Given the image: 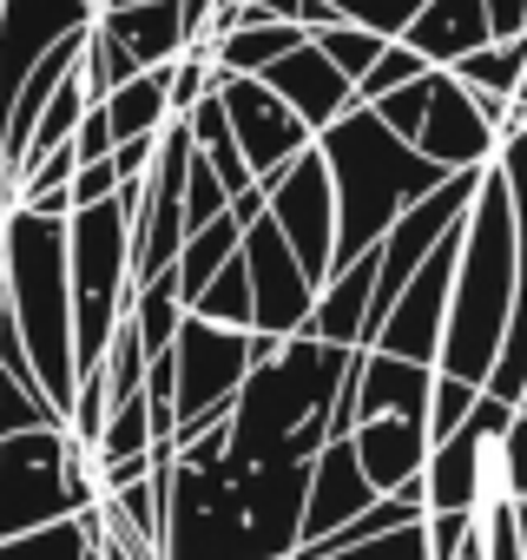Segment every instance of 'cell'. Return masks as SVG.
Returning a JSON list of instances; mask_svg holds the SVG:
<instances>
[{"label": "cell", "mask_w": 527, "mask_h": 560, "mask_svg": "<svg viewBox=\"0 0 527 560\" xmlns=\"http://www.w3.org/2000/svg\"><path fill=\"white\" fill-rule=\"evenodd\" d=\"M311 462H178L165 481L159 560H291L304 540Z\"/></svg>", "instance_id": "obj_1"}, {"label": "cell", "mask_w": 527, "mask_h": 560, "mask_svg": "<svg viewBox=\"0 0 527 560\" xmlns=\"http://www.w3.org/2000/svg\"><path fill=\"white\" fill-rule=\"evenodd\" d=\"M317 159L330 172V198H337V250H330V270L370 257L383 244V231L415 205L429 198L448 172L429 165L409 139H396L370 106H350L343 119H330L317 139Z\"/></svg>", "instance_id": "obj_2"}, {"label": "cell", "mask_w": 527, "mask_h": 560, "mask_svg": "<svg viewBox=\"0 0 527 560\" xmlns=\"http://www.w3.org/2000/svg\"><path fill=\"white\" fill-rule=\"evenodd\" d=\"M350 350L317 337H284L264 363H250L237 402H231V448L237 462H317L330 442L337 389H343Z\"/></svg>", "instance_id": "obj_3"}, {"label": "cell", "mask_w": 527, "mask_h": 560, "mask_svg": "<svg viewBox=\"0 0 527 560\" xmlns=\"http://www.w3.org/2000/svg\"><path fill=\"white\" fill-rule=\"evenodd\" d=\"M514 317V218H507V185L488 165L475 185V205L461 218V257H455V284H448V324L435 350V376L455 383H488L501 337Z\"/></svg>", "instance_id": "obj_4"}, {"label": "cell", "mask_w": 527, "mask_h": 560, "mask_svg": "<svg viewBox=\"0 0 527 560\" xmlns=\"http://www.w3.org/2000/svg\"><path fill=\"white\" fill-rule=\"evenodd\" d=\"M0 311L14 317L27 363L47 402L67 416L73 402V291H67V218H40L14 205L0 218Z\"/></svg>", "instance_id": "obj_5"}, {"label": "cell", "mask_w": 527, "mask_h": 560, "mask_svg": "<svg viewBox=\"0 0 527 560\" xmlns=\"http://www.w3.org/2000/svg\"><path fill=\"white\" fill-rule=\"evenodd\" d=\"M67 291H73V370H99L132 304V218L119 191L106 205L67 211Z\"/></svg>", "instance_id": "obj_6"}, {"label": "cell", "mask_w": 527, "mask_h": 560, "mask_svg": "<svg viewBox=\"0 0 527 560\" xmlns=\"http://www.w3.org/2000/svg\"><path fill=\"white\" fill-rule=\"evenodd\" d=\"M99 462L67 429H34L0 442V540L40 534L54 521H73L99 508Z\"/></svg>", "instance_id": "obj_7"}, {"label": "cell", "mask_w": 527, "mask_h": 560, "mask_svg": "<svg viewBox=\"0 0 527 560\" xmlns=\"http://www.w3.org/2000/svg\"><path fill=\"white\" fill-rule=\"evenodd\" d=\"M278 350V337H257V330H224L185 311L178 337H172V442L231 416L250 363H264Z\"/></svg>", "instance_id": "obj_8"}, {"label": "cell", "mask_w": 527, "mask_h": 560, "mask_svg": "<svg viewBox=\"0 0 527 560\" xmlns=\"http://www.w3.org/2000/svg\"><path fill=\"white\" fill-rule=\"evenodd\" d=\"M514 422V402L488 396L461 416V429H448L442 442H429V462H422V501L429 514L435 508H461V514H481L494 508V455H501V435Z\"/></svg>", "instance_id": "obj_9"}, {"label": "cell", "mask_w": 527, "mask_h": 560, "mask_svg": "<svg viewBox=\"0 0 527 560\" xmlns=\"http://www.w3.org/2000/svg\"><path fill=\"white\" fill-rule=\"evenodd\" d=\"M257 191H264V218L284 231V244L297 250L304 277L324 284V277H330V250H337V198H330V172H324L317 145L297 152L291 165H278L271 178H257Z\"/></svg>", "instance_id": "obj_10"}, {"label": "cell", "mask_w": 527, "mask_h": 560, "mask_svg": "<svg viewBox=\"0 0 527 560\" xmlns=\"http://www.w3.org/2000/svg\"><path fill=\"white\" fill-rule=\"evenodd\" d=\"M237 264L250 277V330L257 337H297L311 324V304H317V284L304 277L297 250L284 244V231L271 218H250L244 237H237Z\"/></svg>", "instance_id": "obj_11"}, {"label": "cell", "mask_w": 527, "mask_h": 560, "mask_svg": "<svg viewBox=\"0 0 527 560\" xmlns=\"http://www.w3.org/2000/svg\"><path fill=\"white\" fill-rule=\"evenodd\" d=\"M468 218V211H461ZM455 257H461V224L415 264V277L396 291V304L383 311L370 350L383 357H402V363H429L435 370V350H442V324H448V284H455Z\"/></svg>", "instance_id": "obj_12"}, {"label": "cell", "mask_w": 527, "mask_h": 560, "mask_svg": "<svg viewBox=\"0 0 527 560\" xmlns=\"http://www.w3.org/2000/svg\"><path fill=\"white\" fill-rule=\"evenodd\" d=\"M494 172L507 185V218H514V317H507L501 357H494L481 389L520 409V396H527V132H501Z\"/></svg>", "instance_id": "obj_13"}, {"label": "cell", "mask_w": 527, "mask_h": 560, "mask_svg": "<svg viewBox=\"0 0 527 560\" xmlns=\"http://www.w3.org/2000/svg\"><path fill=\"white\" fill-rule=\"evenodd\" d=\"M211 93H218V106L231 119V139H237L250 178H271L278 165H291L297 152H311V126L271 86H264V80H218Z\"/></svg>", "instance_id": "obj_14"}, {"label": "cell", "mask_w": 527, "mask_h": 560, "mask_svg": "<svg viewBox=\"0 0 527 560\" xmlns=\"http://www.w3.org/2000/svg\"><path fill=\"white\" fill-rule=\"evenodd\" d=\"M93 0H0V113L14 106L21 80L73 34L93 27Z\"/></svg>", "instance_id": "obj_15"}, {"label": "cell", "mask_w": 527, "mask_h": 560, "mask_svg": "<svg viewBox=\"0 0 527 560\" xmlns=\"http://www.w3.org/2000/svg\"><path fill=\"white\" fill-rule=\"evenodd\" d=\"M409 145L429 165H442V172H481V165H494L501 132L481 119V106L468 100V86H455V73H429V113H422V126H415Z\"/></svg>", "instance_id": "obj_16"}, {"label": "cell", "mask_w": 527, "mask_h": 560, "mask_svg": "<svg viewBox=\"0 0 527 560\" xmlns=\"http://www.w3.org/2000/svg\"><path fill=\"white\" fill-rule=\"evenodd\" d=\"M257 80L271 86V93H278V100H284L304 126H311V139H317L330 119H343V113L356 106V86H350V80H343V73H337L317 47H311V40H304V47H291L284 60H271Z\"/></svg>", "instance_id": "obj_17"}, {"label": "cell", "mask_w": 527, "mask_h": 560, "mask_svg": "<svg viewBox=\"0 0 527 560\" xmlns=\"http://www.w3.org/2000/svg\"><path fill=\"white\" fill-rule=\"evenodd\" d=\"M376 501V488L363 481L356 455H350V435H330L311 462V488H304V540L297 547H317L324 534H337L343 521H356L363 508Z\"/></svg>", "instance_id": "obj_18"}, {"label": "cell", "mask_w": 527, "mask_h": 560, "mask_svg": "<svg viewBox=\"0 0 527 560\" xmlns=\"http://www.w3.org/2000/svg\"><path fill=\"white\" fill-rule=\"evenodd\" d=\"M350 455L363 468V481L376 494H396L409 481H422V462H429V422L415 416H370L350 429Z\"/></svg>", "instance_id": "obj_19"}, {"label": "cell", "mask_w": 527, "mask_h": 560, "mask_svg": "<svg viewBox=\"0 0 527 560\" xmlns=\"http://www.w3.org/2000/svg\"><path fill=\"white\" fill-rule=\"evenodd\" d=\"M370 298H376V250L330 270L317 284V304H311V324L304 337L317 343H337V350H370Z\"/></svg>", "instance_id": "obj_20"}, {"label": "cell", "mask_w": 527, "mask_h": 560, "mask_svg": "<svg viewBox=\"0 0 527 560\" xmlns=\"http://www.w3.org/2000/svg\"><path fill=\"white\" fill-rule=\"evenodd\" d=\"M396 40H402V47H415V54H422V67L448 73L461 54L488 47L494 34H488L481 0H422V8H415V21H409Z\"/></svg>", "instance_id": "obj_21"}, {"label": "cell", "mask_w": 527, "mask_h": 560, "mask_svg": "<svg viewBox=\"0 0 527 560\" xmlns=\"http://www.w3.org/2000/svg\"><path fill=\"white\" fill-rule=\"evenodd\" d=\"M99 34H113L126 54H132V67L145 73V67H172L185 47H191V34H185V8L178 0H139V8H99V21H93Z\"/></svg>", "instance_id": "obj_22"}, {"label": "cell", "mask_w": 527, "mask_h": 560, "mask_svg": "<svg viewBox=\"0 0 527 560\" xmlns=\"http://www.w3.org/2000/svg\"><path fill=\"white\" fill-rule=\"evenodd\" d=\"M172 67H145V73H132L126 86H113L106 100H99V113H106V126H113V145H126V139H159L165 126H172Z\"/></svg>", "instance_id": "obj_23"}, {"label": "cell", "mask_w": 527, "mask_h": 560, "mask_svg": "<svg viewBox=\"0 0 527 560\" xmlns=\"http://www.w3.org/2000/svg\"><path fill=\"white\" fill-rule=\"evenodd\" d=\"M311 34L291 27V21H264V27H224L204 54H211V73L218 80H257L271 60H284L291 47H304Z\"/></svg>", "instance_id": "obj_24"}, {"label": "cell", "mask_w": 527, "mask_h": 560, "mask_svg": "<svg viewBox=\"0 0 527 560\" xmlns=\"http://www.w3.org/2000/svg\"><path fill=\"white\" fill-rule=\"evenodd\" d=\"M237 237H244V224L224 211V218H211V224H198V231H185V244H178V257H172V284H178V298L191 304L211 277L237 257Z\"/></svg>", "instance_id": "obj_25"}, {"label": "cell", "mask_w": 527, "mask_h": 560, "mask_svg": "<svg viewBox=\"0 0 527 560\" xmlns=\"http://www.w3.org/2000/svg\"><path fill=\"white\" fill-rule=\"evenodd\" d=\"M448 73H455V86H468V93H501V100H514V93L527 86V34L488 40V47L461 54Z\"/></svg>", "instance_id": "obj_26"}, {"label": "cell", "mask_w": 527, "mask_h": 560, "mask_svg": "<svg viewBox=\"0 0 527 560\" xmlns=\"http://www.w3.org/2000/svg\"><path fill=\"white\" fill-rule=\"evenodd\" d=\"M126 317H132L139 343H145V363L172 350V337H178V324H185V298H178V284H172V270H159V277H145V284H132Z\"/></svg>", "instance_id": "obj_27"}, {"label": "cell", "mask_w": 527, "mask_h": 560, "mask_svg": "<svg viewBox=\"0 0 527 560\" xmlns=\"http://www.w3.org/2000/svg\"><path fill=\"white\" fill-rule=\"evenodd\" d=\"M185 311L204 317V324H224V330H250V277H244V264L231 257Z\"/></svg>", "instance_id": "obj_28"}, {"label": "cell", "mask_w": 527, "mask_h": 560, "mask_svg": "<svg viewBox=\"0 0 527 560\" xmlns=\"http://www.w3.org/2000/svg\"><path fill=\"white\" fill-rule=\"evenodd\" d=\"M145 448H152V416H145V396L113 402V409H106V429H99V442H93V462H99V468H113V462L145 455Z\"/></svg>", "instance_id": "obj_29"}, {"label": "cell", "mask_w": 527, "mask_h": 560, "mask_svg": "<svg viewBox=\"0 0 527 560\" xmlns=\"http://www.w3.org/2000/svg\"><path fill=\"white\" fill-rule=\"evenodd\" d=\"M311 47H317V54H324L350 86H356V80L376 67V54H383L389 40H383V34H370V27H356V21H337V27H317V34H311Z\"/></svg>", "instance_id": "obj_30"}, {"label": "cell", "mask_w": 527, "mask_h": 560, "mask_svg": "<svg viewBox=\"0 0 527 560\" xmlns=\"http://www.w3.org/2000/svg\"><path fill=\"white\" fill-rule=\"evenodd\" d=\"M0 560H93V547H86V527H80V514H73V521L40 527V534L0 540Z\"/></svg>", "instance_id": "obj_31"}, {"label": "cell", "mask_w": 527, "mask_h": 560, "mask_svg": "<svg viewBox=\"0 0 527 560\" xmlns=\"http://www.w3.org/2000/svg\"><path fill=\"white\" fill-rule=\"evenodd\" d=\"M34 429H67V416L40 389H21V383L0 376V442H8V435H34Z\"/></svg>", "instance_id": "obj_32"}, {"label": "cell", "mask_w": 527, "mask_h": 560, "mask_svg": "<svg viewBox=\"0 0 527 560\" xmlns=\"http://www.w3.org/2000/svg\"><path fill=\"white\" fill-rule=\"evenodd\" d=\"M422 73H429L422 54L402 47V40H389V47L376 54V67L356 80V106H370V100H383V93H396V86H409V80H422Z\"/></svg>", "instance_id": "obj_33"}, {"label": "cell", "mask_w": 527, "mask_h": 560, "mask_svg": "<svg viewBox=\"0 0 527 560\" xmlns=\"http://www.w3.org/2000/svg\"><path fill=\"white\" fill-rule=\"evenodd\" d=\"M291 560H429V547H422V521H409V527L376 534V540H363V547H337V553H311V547H297Z\"/></svg>", "instance_id": "obj_34"}, {"label": "cell", "mask_w": 527, "mask_h": 560, "mask_svg": "<svg viewBox=\"0 0 527 560\" xmlns=\"http://www.w3.org/2000/svg\"><path fill=\"white\" fill-rule=\"evenodd\" d=\"M494 501H527V409H514L507 435H501V455H494Z\"/></svg>", "instance_id": "obj_35"}, {"label": "cell", "mask_w": 527, "mask_h": 560, "mask_svg": "<svg viewBox=\"0 0 527 560\" xmlns=\"http://www.w3.org/2000/svg\"><path fill=\"white\" fill-rule=\"evenodd\" d=\"M211 86H218V73H211V54H204V47H185V54L172 60V86H165V93H172V119H185V113H191V106H198Z\"/></svg>", "instance_id": "obj_36"}, {"label": "cell", "mask_w": 527, "mask_h": 560, "mask_svg": "<svg viewBox=\"0 0 527 560\" xmlns=\"http://www.w3.org/2000/svg\"><path fill=\"white\" fill-rule=\"evenodd\" d=\"M429 73H435V67H429ZM429 73L409 80V86H396V93H383V100H370V113H376L396 139H415V126H422V113H429Z\"/></svg>", "instance_id": "obj_37"}, {"label": "cell", "mask_w": 527, "mask_h": 560, "mask_svg": "<svg viewBox=\"0 0 527 560\" xmlns=\"http://www.w3.org/2000/svg\"><path fill=\"white\" fill-rule=\"evenodd\" d=\"M224 185H218V172L191 152V165H185V231H198V224H211V218H224Z\"/></svg>", "instance_id": "obj_38"}, {"label": "cell", "mask_w": 527, "mask_h": 560, "mask_svg": "<svg viewBox=\"0 0 527 560\" xmlns=\"http://www.w3.org/2000/svg\"><path fill=\"white\" fill-rule=\"evenodd\" d=\"M481 402V389L475 383H455V376H435V389H429V442H442L448 429H461V416Z\"/></svg>", "instance_id": "obj_39"}, {"label": "cell", "mask_w": 527, "mask_h": 560, "mask_svg": "<svg viewBox=\"0 0 527 560\" xmlns=\"http://www.w3.org/2000/svg\"><path fill=\"white\" fill-rule=\"evenodd\" d=\"M475 527H481V514H461V508H435V514H422V547H429V560H455V553L468 547Z\"/></svg>", "instance_id": "obj_40"}, {"label": "cell", "mask_w": 527, "mask_h": 560, "mask_svg": "<svg viewBox=\"0 0 527 560\" xmlns=\"http://www.w3.org/2000/svg\"><path fill=\"white\" fill-rule=\"evenodd\" d=\"M113 191H119V172H113V159H93V165H73L67 205H73V211H86V205H106Z\"/></svg>", "instance_id": "obj_41"}, {"label": "cell", "mask_w": 527, "mask_h": 560, "mask_svg": "<svg viewBox=\"0 0 527 560\" xmlns=\"http://www.w3.org/2000/svg\"><path fill=\"white\" fill-rule=\"evenodd\" d=\"M73 159H80V165H93V159H113V126H106L99 100L86 106V119H80V132H73Z\"/></svg>", "instance_id": "obj_42"}, {"label": "cell", "mask_w": 527, "mask_h": 560, "mask_svg": "<svg viewBox=\"0 0 527 560\" xmlns=\"http://www.w3.org/2000/svg\"><path fill=\"white\" fill-rule=\"evenodd\" d=\"M152 159H159V139H126V145H113V172H119V185L145 178Z\"/></svg>", "instance_id": "obj_43"}, {"label": "cell", "mask_w": 527, "mask_h": 560, "mask_svg": "<svg viewBox=\"0 0 527 560\" xmlns=\"http://www.w3.org/2000/svg\"><path fill=\"white\" fill-rule=\"evenodd\" d=\"M481 14H488V34H494V40L527 34V0H481Z\"/></svg>", "instance_id": "obj_44"}, {"label": "cell", "mask_w": 527, "mask_h": 560, "mask_svg": "<svg viewBox=\"0 0 527 560\" xmlns=\"http://www.w3.org/2000/svg\"><path fill=\"white\" fill-rule=\"evenodd\" d=\"M415 8H422V0H376V34H383V40H396V34L415 21Z\"/></svg>", "instance_id": "obj_45"}, {"label": "cell", "mask_w": 527, "mask_h": 560, "mask_svg": "<svg viewBox=\"0 0 527 560\" xmlns=\"http://www.w3.org/2000/svg\"><path fill=\"white\" fill-rule=\"evenodd\" d=\"M324 8H337V21H356L376 34V0H324Z\"/></svg>", "instance_id": "obj_46"}, {"label": "cell", "mask_w": 527, "mask_h": 560, "mask_svg": "<svg viewBox=\"0 0 527 560\" xmlns=\"http://www.w3.org/2000/svg\"><path fill=\"white\" fill-rule=\"evenodd\" d=\"M455 560H488V540H481V527H475V534H468V547H461V553H455Z\"/></svg>", "instance_id": "obj_47"}, {"label": "cell", "mask_w": 527, "mask_h": 560, "mask_svg": "<svg viewBox=\"0 0 527 560\" xmlns=\"http://www.w3.org/2000/svg\"><path fill=\"white\" fill-rule=\"evenodd\" d=\"M514 534H520V560H527V501H514Z\"/></svg>", "instance_id": "obj_48"}, {"label": "cell", "mask_w": 527, "mask_h": 560, "mask_svg": "<svg viewBox=\"0 0 527 560\" xmlns=\"http://www.w3.org/2000/svg\"><path fill=\"white\" fill-rule=\"evenodd\" d=\"M99 8H139V0H99Z\"/></svg>", "instance_id": "obj_49"}]
</instances>
